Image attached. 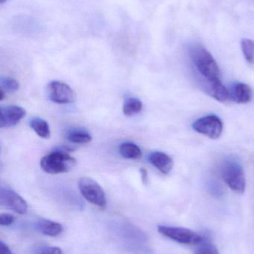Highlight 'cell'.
<instances>
[{"mask_svg": "<svg viewBox=\"0 0 254 254\" xmlns=\"http://www.w3.org/2000/svg\"><path fill=\"white\" fill-rule=\"evenodd\" d=\"M189 55L198 71L208 81L219 79L220 69L213 55L203 46L194 44L189 49Z\"/></svg>", "mask_w": 254, "mask_h": 254, "instance_id": "1", "label": "cell"}, {"mask_svg": "<svg viewBox=\"0 0 254 254\" xmlns=\"http://www.w3.org/2000/svg\"><path fill=\"white\" fill-rule=\"evenodd\" d=\"M221 175L228 187L239 194L246 190V181L241 164L234 158H227L221 165Z\"/></svg>", "mask_w": 254, "mask_h": 254, "instance_id": "2", "label": "cell"}, {"mask_svg": "<svg viewBox=\"0 0 254 254\" xmlns=\"http://www.w3.org/2000/svg\"><path fill=\"white\" fill-rule=\"evenodd\" d=\"M76 164V159L64 151L51 152L43 157L40 161L42 170L49 174L68 173L74 168Z\"/></svg>", "mask_w": 254, "mask_h": 254, "instance_id": "3", "label": "cell"}, {"mask_svg": "<svg viewBox=\"0 0 254 254\" xmlns=\"http://www.w3.org/2000/svg\"><path fill=\"white\" fill-rule=\"evenodd\" d=\"M158 231L164 237L186 246L200 244L204 239L201 234L187 228L159 225Z\"/></svg>", "mask_w": 254, "mask_h": 254, "instance_id": "4", "label": "cell"}, {"mask_svg": "<svg viewBox=\"0 0 254 254\" xmlns=\"http://www.w3.org/2000/svg\"><path fill=\"white\" fill-rule=\"evenodd\" d=\"M79 187L81 193L86 201L100 208H105L107 206L105 193L95 181L87 177L82 178L79 180Z\"/></svg>", "mask_w": 254, "mask_h": 254, "instance_id": "5", "label": "cell"}, {"mask_svg": "<svg viewBox=\"0 0 254 254\" xmlns=\"http://www.w3.org/2000/svg\"><path fill=\"white\" fill-rule=\"evenodd\" d=\"M192 128L197 132L201 133L210 139H217L222 135L223 123L218 116H205L195 121Z\"/></svg>", "mask_w": 254, "mask_h": 254, "instance_id": "6", "label": "cell"}, {"mask_svg": "<svg viewBox=\"0 0 254 254\" xmlns=\"http://www.w3.org/2000/svg\"><path fill=\"white\" fill-rule=\"evenodd\" d=\"M48 98L52 102L60 104L76 102V95L70 86L61 81H52L47 86Z\"/></svg>", "mask_w": 254, "mask_h": 254, "instance_id": "7", "label": "cell"}, {"mask_svg": "<svg viewBox=\"0 0 254 254\" xmlns=\"http://www.w3.org/2000/svg\"><path fill=\"white\" fill-rule=\"evenodd\" d=\"M0 205L19 214H25L28 204L19 194L13 190L1 187L0 188Z\"/></svg>", "mask_w": 254, "mask_h": 254, "instance_id": "8", "label": "cell"}, {"mask_svg": "<svg viewBox=\"0 0 254 254\" xmlns=\"http://www.w3.org/2000/svg\"><path fill=\"white\" fill-rule=\"evenodd\" d=\"M26 112L19 106H7L0 109V127L9 128L16 126L25 116Z\"/></svg>", "mask_w": 254, "mask_h": 254, "instance_id": "9", "label": "cell"}, {"mask_svg": "<svg viewBox=\"0 0 254 254\" xmlns=\"http://www.w3.org/2000/svg\"><path fill=\"white\" fill-rule=\"evenodd\" d=\"M149 160L152 165L155 166L164 174H169L172 170V159L164 152L159 151L152 152L149 155Z\"/></svg>", "mask_w": 254, "mask_h": 254, "instance_id": "10", "label": "cell"}, {"mask_svg": "<svg viewBox=\"0 0 254 254\" xmlns=\"http://www.w3.org/2000/svg\"><path fill=\"white\" fill-rule=\"evenodd\" d=\"M36 230L40 234L48 237H57L63 232L62 225L58 222H53L49 219H42L34 224Z\"/></svg>", "mask_w": 254, "mask_h": 254, "instance_id": "11", "label": "cell"}, {"mask_svg": "<svg viewBox=\"0 0 254 254\" xmlns=\"http://www.w3.org/2000/svg\"><path fill=\"white\" fill-rule=\"evenodd\" d=\"M252 88L246 83H237L233 88L231 98L238 104H248L252 101Z\"/></svg>", "mask_w": 254, "mask_h": 254, "instance_id": "12", "label": "cell"}, {"mask_svg": "<svg viewBox=\"0 0 254 254\" xmlns=\"http://www.w3.org/2000/svg\"><path fill=\"white\" fill-rule=\"evenodd\" d=\"M209 84H210L209 92L212 97L219 102L225 103L231 98V94L228 92L227 88L222 84L220 79L210 80L209 81Z\"/></svg>", "mask_w": 254, "mask_h": 254, "instance_id": "13", "label": "cell"}, {"mask_svg": "<svg viewBox=\"0 0 254 254\" xmlns=\"http://www.w3.org/2000/svg\"><path fill=\"white\" fill-rule=\"evenodd\" d=\"M29 125L34 132L42 138L48 139L50 137V128L46 121L40 118H34L30 121Z\"/></svg>", "mask_w": 254, "mask_h": 254, "instance_id": "14", "label": "cell"}, {"mask_svg": "<svg viewBox=\"0 0 254 254\" xmlns=\"http://www.w3.org/2000/svg\"><path fill=\"white\" fill-rule=\"evenodd\" d=\"M119 152L121 155L128 159H138L142 156L140 148L135 143L125 142L119 146Z\"/></svg>", "mask_w": 254, "mask_h": 254, "instance_id": "15", "label": "cell"}, {"mask_svg": "<svg viewBox=\"0 0 254 254\" xmlns=\"http://www.w3.org/2000/svg\"><path fill=\"white\" fill-rule=\"evenodd\" d=\"M67 137L70 142L77 144H86L92 140V136L87 131L82 129H73L69 131Z\"/></svg>", "mask_w": 254, "mask_h": 254, "instance_id": "16", "label": "cell"}, {"mask_svg": "<svg viewBox=\"0 0 254 254\" xmlns=\"http://www.w3.org/2000/svg\"><path fill=\"white\" fill-rule=\"evenodd\" d=\"M142 109H143V104L141 101H140L138 98H130L127 99L124 104L122 111L125 116L131 117L140 113Z\"/></svg>", "mask_w": 254, "mask_h": 254, "instance_id": "17", "label": "cell"}, {"mask_svg": "<svg viewBox=\"0 0 254 254\" xmlns=\"http://www.w3.org/2000/svg\"><path fill=\"white\" fill-rule=\"evenodd\" d=\"M242 50L246 61L254 64V41L251 39L244 38L241 41Z\"/></svg>", "mask_w": 254, "mask_h": 254, "instance_id": "18", "label": "cell"}, {"mask_svg": "<svg viewBox=\"0 0 254 254\" xmlns=\"http://www.w3.org/2000/svg\"><path fill=\"white\" fill-rule=\"evenodd\" d=\"M194 254H219V251L215 245H213L210 240L204 239L195 251Z\"/></svg>", "mask_w": 254, "mask_h": 254, "instance_id": "19", "label": "cell"}, {"mask_svg": "<svg viewBox=\"0 0 254 254\" xmlns=\"http://www.w3.org/2000/svg\"><path fill=\"white\" fill-rule=\"evenodd\" d=\"M0 86L5 92H14L19 89V84L16 80L11 77H1Z\"/></svg>", "mask_w": 254, "mask_h": 254, "instance_id": "20", "label": "cell"}, {"mask_svg": "<svg viewBox=\"0 0 254 254\" xmlns=\"http://www.w3.org/2000/svg\"><path fill=\"white\" fill-rule=\"evenodd\" d=\"M34 254H63V252L55 246H41L36 249Z\"/></svg>", "mask_w": 254, "mask_h": 254, "instance_id": "21", "label": "cell"}, {"mask_svg": "<svg viewBox=\"0 0 254 254\" xmlns=\"http://www.w3.org/2000/svg\"><path fill=\"white\" fill-rule=\"evenodd\" d=\"M15 218L13 215L7 213H1L0 215V225L1 226H10L14 222Z\"/></svg>", "mask_w": 254, "mask_h": 254, "instance_id": "22", "label": "cell"}, {"mask_svg": "<svg viewBox=\"0 0 254 254\" xmlns=\"http://www.w3.org/2000/svg\"><path fill=\"white\" fill-rule=\"evenodd\" d=\"M0 254H13L7 245L0 241Z\"/></svg>", "mask_w": 254, "mask_h": 254, "instance_id": "23", "label": "cell"}, {"mask_svg": "<svg viewBox=\"0 0 254 254\" xmlns=\"http://www.w3.org/2000/svg\"><path fill=\"white\" fill-rule=\"evenodd\" d=\"M140 173H141L142 181L143 183L146 184L148 182V173L147 171L144 168H142L140 170Z\"/></svg>", "mask_w": 254, "mask_h": 254, "instance_id": "24", "label": "cell"}, {"mask_svg": "<svg viewBox=\"0 0 254 254\" xmlns=\"http://www.w3.org/2000/svg\"><path fill=\"white\" fill-rule=\"evenodd\" d=\"M4 91L3 89H0V101H3L4 98Z\"/></svg>", "mask_w": 254, "mask_h": 254, "instance_id": "25", "label": "cell"}, {"mask_svg": "<svg viewBox=\"0 0 254 254\" xmlns=\"http://www.w3.org/2000/svg\"><path fill=\"white\" fill-rule=\"evenodd\" d=\"M7 0H0V4H4V2H6Z\"/></svg>", "mask_w": 254, "mask_h": 254, "instance_id": "26", "label": "cell"}]
</instances>
